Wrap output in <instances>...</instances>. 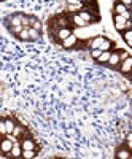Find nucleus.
I'll return each instance as SVG.
<instances>
[{"instance_id": "nucleus-17", "label": "nucleus", "mask_w": 132, "mask_h": 159, "mask_svg": "<svg viewBox=\"0 0 132 159\" xmlns=\"http://www.w3.org/2000/svg\"><path fill=\"white\" fill-rule=\"evenodd\" d=\"M29 32H30V40H34V42L40 38V30H37L34 27H29Z\"/></svg>"}, {"instance_id": "nucleus-22", "label": "nucleus", "mask_w": 132, "mask_h": 159, "mask_svg": "<svg viewBox=\"0 0 132 159\" xmlns=\"http://www.w3.org/2000/svg\"><path fill=\"white\" fill-rule=\"evenodd\" d=\"M0 134H2V135H7V126H5V118H2V121H0Z\"/></svg>"}, {"instance_id": "nucleus-2", "label": "nucleus", "mask_w": 132, "mask_h": 159, "mask_svg": "<svg viewBox=\"0 0 132 159\" xmlns=\"http://www.w3.org/2000/svg\"><path fill=\"white\" fill-rule=\"evenodd\" d=\"M120 70H121L123 73H130V72H132V57H130V56H129L127 59L121 61V64H120Z\"/></svg>"}, {"instance_id": "nucleus-7", "label": "nucleus", "mask_w": 132, "mask_h": 159, "mask_svg": "<svg viewBox=\"0 0 132 159\" xmlns=\"http://www.w3.org/2000/svg\"><path fill=\"white\" fill-rule=\"evenodd\" d=\"M22 147L19 143H15L13 145V148H11V151H10V156H13V157H21L22 156Z\"/></svg>"}, {"instance_id": "nucleus-4", "label": "nucleus", "mask_w": 132, "mask_h": 159, "mask_svg": "<svg viewBox=\"0 0 132 159\" xmlns=\"http://www.w3.org/2000/svg\"><path fill=\"white\" fill-rule=\"evenodd\" d=\"M76 40H78V38L72 34L70 37H67L65 40H62V46H64V48H67V49H69V48H73V46L76 45Z\"/></svg>"}, {"instance_id": "nucleus-26", "label": "nucleus", "mask_w": 132, "mask_h": 159, "mask_svg": "<svg viewBox=\"0 0 132 159\" xmlns=\"http://www.w3.org/2000/svg\"><path fill=\"white\" fill-rule=\"evenodd\" d=\"M32 27H34V29H37V30H42V24H40V21H35Z\"/></svg>"}, {"instance_id": "nucleus-13", "label": "nucleus", "mask_w": 132, "mask_h": 159, "mask_svg": "<svg viewBox=\"0 0 132 159\" xmlns=\"http://www.w3.org/2000/svg\"><path fill=\"white\" fill-rule=\"evenodd\" d=\"M123 38H124V42L132 48V29H127V30H124L123 32Z\"/></svg>"}, {"instance_id": "nucleus-8", "label": "nucleus", "mask_w": 132, "mask_h": 159, "mask_svg": "<svg viewBox=\"0 0 132 159\" xmlns=\"http://www.w3.org/2000/svg\"><path fill=\"white\" fill-rule=\"evenodd\" d=\"M103 40H105V37H94V38H92L91 40V42H89V46L92 48V49H97V48H100V45L103 43Z\"/></svg>"}, {"instance_id": "nucleus-5", "label": "nucleus", "mask_w": 132, "mask_h": 159, "mask_svg": "<svg viewBox=\"0 0 132 159\" xmlns=\"http://www.w3.org/2000/svg\"><path fill=\"white\" fill-rule=\"evenodd\" d=\"M13 145H15V142H13V140L3 139V140H2V153L10 154V151H11V148H13Z\"/></svg>"}, {"instance_id": "nucleus-21", "label": "nucleus", "mask_w": 132, "mask_h": 159, "mask_svg": "<svg viewBox=\"0 0 132 159\" xmlns=\"http://www.w3.org/2000/svg\"><path fill=\"white\" fill-rule=\"evenodd\" d=\"M22 134H24V129H22L21 126H16L15 130H13V135H15V137H21Z\"/></svg>"}, {"instance_id": "nucleus-27", "label": "nucleus", "mask_w": 132, "mask_h": 159, "mask_svg": "<svg viewBox=\"0 0 132 159\" xmlns=\"http://www.w3.org/2000/svg\"><path fill=\"white\" fill-rule=\"evenodd\" d=\"M120 57H121V61H124V59H127V57H129V54H127L126 51H123V52H120Z\"/></svg>"}, {"instance_id": "nucleus-31", "label": "nucleus", "mask_w": 132, "mask_h": 159, "mask_svg": "<svg viewBox=\"0 0 132 159\" xmlns=\"http://www.w3.org/2000/svg\"><path fill=\"white\" fill-rule=\"evenodd\" d=\"M120 2H123V0H120Z\"/></svg>"}, {"instance_id": "nucleus-11", "label": "nucleus", "mask_w": 132, "mask_h": 159, "mask_svg": "<svg viewBox=\"0 0 132 159\" xmlns=\"http://www.w3.org/2000/svg\"><path fill=\"white\" fill-rule=\"evenodd\" d=\"M110 56H112V51H103L102 54L97 57V61H99L100 64H108V61H110Z\"/></svg>"}, {"instance_id": "nucleus-32", "label": "nucleus", "mask_w": 132, "mask_h": 159, "mask_svg": "<svg viewBox=\"0 0 132 159\" xmlns=\"http://www.w3.org/2000/svg\"><path fill=\"white\" fill-rule=\"evenodd\" d=\"M130 132H132V130H130Z\"/></svg>"}, {"instance_id": "nucleus-10", "label": "nucleus", "mask_w": 132, "mask_h": 159, "mask_svg": "<svg viewBox=\"0 0 132 159\" xmlns=\"http://www.w3.org/2000/svg\"><path fill=\"white\" fill-rule=\"evenodd\" d=\"M78 15H80V16H81L86 22H96V21H97V18H94V16H92L89 11H84V10H83V11H80Z\"/></svg>"}, {"instance_id": "nucleus-9", "label": "nucleus", "mask_w": 132, "mask_h": 159, "mask_svg": "<svg viewBox=\"0 0 132 159\" xmlns=\"http://www.w3.org/2000/svg\"><path fill=\"white\" fill-rule=\"evenodd\" d=\"M72 35V30L69 29V27H61L59 30H57V38L59 40H65L67 37H70Z\"/></svg>"}, {"instance_id": "nucleus-24", "label": "nucleus", "mask_w": 132, "mask_h": 159, "mask_svg": "<svg viewBox=\"0 0 132 159\" xmlns=\"http://www.w3.org/2000/svg\"><path fill=\"white\" fill-rule=\"evenodd\" d=\"M102 52H103V51H102L100 48H97V49H92V51H91V56L94 57V59H97V57L102 54Z\"/></svg>"}, {"instance_id": "nucleus-3", "label": "nucleus", "mask_w": 132, "mask_h": 159, "mask_svg": "<svg viewBox=\"0 0 132 159\" xmlns=\"http://www.w3.org/2000/svg\"><path fill=\"white\" fill-rule=\"evenodd\" d=\"M121 64V57H120V52L115 51L112 52V56H110V61H108V65L110 67H118V65Z\"/></svg>"}, {"instance_id": "nucleus-30", "label": "nucleus", "mask_w": 132, "mask_h": 159, "mask_svg": "<svg viewBox=\"0 0 132 159\" xmlns=\"http://www.w3.org/2000/svg\"><path fill=\"white\" fill-rule=\"evenodd\" d=\"M130 78H132V72H130Z\"/></svg>"}, {"instance_id": "nucleus-14", "label": "nucleus", "mask_w": 132, "mask_h": 159, "mask_svg": "<svg viewBox=\"0 0 132 159\" xmlns=\"http://www.w3.org/2000/svg\"><path fill=\"white\" fill-rule=\"evenodd\" d=\"M127 11V7L123 3V2H118L115 5V13H118V15H124V13Z\"/></svg>"}, {"instance_id": "nucleus-16", "label": "nucleus", "mask_w": 132, "mask_h": 159, "mask_svg": "<svg viewBox=\"0 0 132 159\" xmlns=\"http://www.w3.org/2000/svg\"><path fill=\"white\" fill-rule=\"evenodd\" d=\"M5 126H7V134H13V130L16 127L15 121H11V119H5Z\"/></svg>"}, {"instance_id": "nucleus-29", "label": "nucleus", "mask_w": 132, "mask_h": 159, "mask_svg": "<svg viewBox=\"0 0 132 159\" xmlns=\"http://www.w3.org/2000/svg\"><path fill=\"white\" fill-rule=\"evenodd\" d=\"M123 16H124L126 19H129V18H130V13H129V11H126V13H124V15H123Z\"/></svg>"}, {"instance_id": "nucleus-23", "label": "nucleus", "mask_w": 132, "mask_h": 159, "mask_svg": "<svg viewBox=\"0 0 132 159\" xmlns=\"http://www.w3.org/2000/svg\"><path fill=\"white\" fill-rule=\"evenodd\" d=\"M126 147L132 151V132H130V134H127V137H126Z\"/></svg>"}, {"instance_id": "nucleus-18", "label": "nucleus", "mask_w": 132, "mask_h": 159, "mask_svg": "<svg viewBox=\"0 0 132 159\" xmlns=\"http://www.w3.org/2000/svg\"><path fill=\"white\" fill-rule=\"evenodd\" d=\"M110 48H112V42H110L108 38H105L103 43L100 45V49H102V51H110Z\"/></svg>"}, {"instance_id": "nucleus-12", "label": "nucleus", "mask_w": 132, "mask_h": 159, "mask_svg": "<svg viewBox=\"0 0 132 159\" xmlns=\"http://www.w3.org/2000/svg\"><path fill=\"white\" fill-rule=\"evenodd\" d=\"M22 150H35V143L30 140V139H24L22 143H21Z\"/></svg>"}, {"instance_id": "nucleus-20", "label": "nucleus", "mask_w": 132, "mask_h": 159, "mask_svg": "<svg viewBox=\"0 0 132 159\" xmlns=\"http://www.w3.org/2000/svg\"><path fill=\"white\" fill-rule=\"evenodd\" d=\"M22 157H25V159L35 157V150H24V151H22Z\"/></svg>"}, {"instance_id": "nucleus-15", "label": "nucleus", "mask_w": 132, "mask_h": 159, "mask_svg": "<svg viewBox=\"0 0 132 159\" xmlns=\"http://www.w3.org/2000/svg\"><path fill=\"white\" fill-rule=\"evenodd\" d=\"M18 38L19 40H30V32H29V27H24L21 32H19V35H18Z\"/></svg>"}, {"instance_id": "nucleus-25", "label": "nucleus", "mask_w": 132, "mask_h": 159, "mask_svg": "<svg viewBox=\"0 0 132 159\" xmlns=\"http://www.w3.org/2000/svg\"><path fill=\"white\" fill-rule=\"evenodd\" d=\"M57 24L61 25V27H67V24H69V21L65 19V18H59V19H57Z\"/></svg>"}, {"instance_id": "nucleus-1", "label": "nucleus", "mask_w": 132, "mask_h": 159, "mask_svg": "<svg viewBox=\"0 0 132 159\" xmlns=\"http://www.w3.org/2000/svg\"><path fill=\"white\" fill-rule=\"evenodd\" d=\"M113 21H115V27H116V30H120V32H124V30H127V19L123 16V15H116L113 16Z\"/></svg>"}, {"instance_id": "nucleus-6", "label": "nucleus", "mask_w": 132, "mask_h": 159, "mask_svg": "<svg viewBox=\"0 0 132 159\" xmlns=\"http://www.w3.org/2000/svg\"><path fill=\"white\" fill-rule=\"evenodd\" d=\"M116 157L118 159H129V157H132V154H130V150L126 147V148H120L116 151Z\"/></svg>"}, {"instance_id": "nucleus-19", "label": "nucleus", "mask_w": 132, "mask_h": 159, "mask_svg": "<svg viewBox=\"0 0 132 159\" xmlns=\"http://www.w3.org/2000/svg\"><path fill=\"white\" fill-rule=\"evenodd\" d=\"M73 22H75L76 25H86V21H84L80 15H73Z\"/></svg>"}, {"instance_id": "nucleus-28", "label": "nucleus", "mask_w": 132, "mask_h": 159, "mask_svg": "<svg viewBox=\"0 0 132 159\" xmlns=\"http://www.w3.org/2000/svg\"><path fill=\"white\" fill-rule=\"evenodd\" d=\"M123 3H124L126 7H130V5H132V0H123Z\"/></svg>"}]
</instances>
